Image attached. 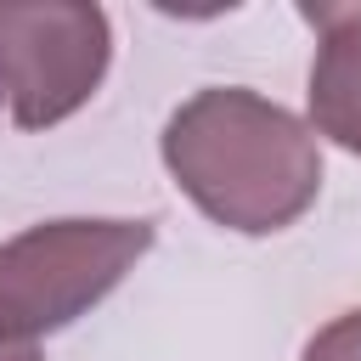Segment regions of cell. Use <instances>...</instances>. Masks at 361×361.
<instances>
[{"label": "cell", "mask_w": 361, "mask_h": 361, "mask_svg": "<svg viewBox=\"0 0 361 361\" xmlns=\"http://www.w3.org/2000/svg\"><path fill=\"white\" fill-rule=\"evenodd\" d=\"M158 158L192 209L237 237L288 231L322 192L316 130L248 85L192 90L164 118Z\"/></svg>", "instance_id": "obj_1"}, {"label": "cell", "mask_w": 361, "mask_h": 361, "mask_svg": "<svg viewBox=\"0 0 361 361\" xmlns=\"http://www.w3.org/2000/svg\"><path fill=\"white\" fill-rule=\"evenodd\" d=\"M158 243L152 220H39L0 243V327L39 344L90 316Z\"/></svg>", "instance_id": "obj_2"}, {"label": "cell", "mask_w": 361, "mask_h": 361, "mask_svg": "<svg viewBox=\"0 0 361 361\" xmlns=\"http://www.w3.org/2000/svg\"><path fill=\"white\" fill-rule=\"evenodd\" d=\"M113 23L85 0H0V107L17 130L73 118L107 79Z\"/></svg>", "instance_id": "obj_3"}, {"label": "cell", "mask_w": 361, "mask_h": 361, "mask_svg": "<svg viewBox=\"0 0 361 361\" xmlns=\"http://www.w3.org/2000/svg\"><path fill=\"white\" fill-rule=\"evenodd\" d=\"M316 62H310V130L361 158V6H310Z\"/></svg>", "instance_id": "obj_4"}, {"label": "cell", "mask_w": 361, "mask_h": 361, "mask_svg": "<svg viewBox=\"0 0 361 361\" xmlns=\"http://www.w3.org/2000/svg\"><path fill=\"white\" fill-rule=\"evenodd\" d=\"M299 361H361V310H344L327 327H316Z\"/></svg>", "instance_id": "obj_5"}, {"label": "cell", "mask_w": 361, "mask_h": 361, "mask_svg": "<svg viewBox=\"0 0 361 361\" xmlns=\"http://www.w3.org/2000/svg\"><path fill=\"white\" fill-rule=\"evenodd\" d=\"M0 361H45V355H39V344H28V338L0 327Z\"/></svg>", "instance_id": "obj_6"}]
</instances>
